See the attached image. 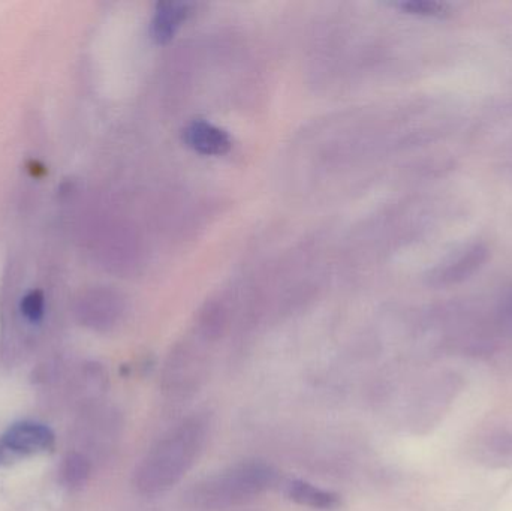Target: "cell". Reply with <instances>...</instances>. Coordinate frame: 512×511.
Returning a JSON list of instances; mask_svg holds the SVG:
<instances>
[{
    "instance_id": "1",
    "label": "cell",
    "mask_w": 512,
    "mask_h": 511,
    "mask_svg": "<svg viewBox=\"0 0 512 511\" xmlns=\"http://www.w3.org/2000/svg\"><path fill=\"white\" fill-rule=\"evenodd\" d=\"M212 429V413L207 410L192 411L174 423L135 467L134 491L144 498L161 497L173 491L206 452Z\"/></svg>"
},
{
    "instance_id": "2",
    "label": "cell",
    "mask_w": 512,
    "mask_h": 511,
    "mask_svg": "<svg viewBox=\"0 0 512 511\" xmlns=\"http://www.w3.org/2000/svg\"><path fill=\"white\" fill-rule=\"evenodd\" d=\"M280 473L259 458L242 459L227 465L183 492L182 501L194 511H225L248 506L280 486Z\"/></svg>"
},
{
    "instance_id": "3",
    "label": "cell",
    "mask_w": 512,
    "mask_h": 511,
    "mask_svg": "<svg viewBox=\"0 0 512 511\" xmlns=\"http://www.w3.org/2000/svg\"><path fill=\"white\" fill-rule=\"evenodd\" d=\"M53 446L54 435L47 426L17 423L0 438V467H8L26 456L47 452Z\"/></svg>"
},
{
    "instance_id": "4",
    "label": "cell",
    "mask_w": 512,
    "mask_h": 511,
    "mask_svg": "<svg viewBox=\"0 0 512 511\" xmlns=\"http://www.w3.org/2000/svg\"><path fill=\"white\" fill-rule=\"evenodd\" d=\"M457 392H459V387H457L454 375H442V377L436 378L421 393L420 399L417 401L414 411L415 425L418 428L420 426L427 428V426L438 422L441 414L445 413V410L450 407L451 401L456 398Z\"/></svg>"
},
{
    "instance_id": "5",
    "label": "cell",
    "mask_w": 512,
    "mask_h": 511,
    "mask_svg": "<svg viewBox=\"0 0 512 511\" xmlns=\"http://www.w3.org/2000/svg\"><path fill=\"white\" fill-rule=\"evenodd\" d=\"M282 494L295 506L313 511H339L343 507L342 495L321 488L303 479H288L280 483Z\"/></svg>"
},
{
    "instance_id": "6",
    "label": "cell",
    "mask_w": 512,
    "mask_h": 511,
    "mask_svg": "<svg viewBox=\"0 0 512 511\" xmlns=\"http://www.w3.org/2000/svg\"><path fill=\"white\" fill-rule=\"evenodd\" d=\"M472 452L474 458L484 467H512V429H490L478 438Z\"/></svg>"
},
{
    "instance_id": "7",
    "label": "cell",
    "mask_w": 512,
    "mask_h": 511,
    "mask_svg": "<svg viewBox=\"0 0 512 511\" xmlns=\"http://www.w3.org/2000/svg\"><path fill=\"white\" fill-rule=\"evenodd\" d=\"M185 140L195 152L219 156L230 150L231 140L227 132L207 122H194L185 132Z\"/></svg>"
},
{
    "instance_id": "8",
    "label": "cell",
    "mask_w": 512,
    "mask_h": 511,
    "mask_svg": "<svg viewBox=\"0 0 512 511\" xmlns=\"http://www.w3.org/2000/svg\"><path fill=\"white\" fill-rule=\"evenodd\" d=\"M489 257L484 245H474L465 252L459 255L456 260L451 261L444 270L439 273V284L453 285L465 281L466 278L477 272Z\"/></svg>"
},
{
    "instance_id": "9",
    "label": "cell",
    "mask_w": 512,
    "mask_h": 511,
    "mask_svg": "<svg viewBox=\"0 0 512 511\" xmlns=\"http://www.w3.org/2000/svg\"><path fill=\"white\" fill-rule=\"evenodd\" d=\"M78 317L84 326L96 330L108 329L117 318V308L105 299H87L78 306Z\"/></svg>"
},
{
    "instance_id": "10",
    "label": "cell",
    "mask_w": 512,
    "mask_h": 511,
    "mask_svg": "<svg viewBox=\"0 0 512 511\" xmlns=\"http://www.w3.org/2000/svg\"><path fill=\"white\" fill-rule=\"evenodd\" d=\"M92 470L93 462L89 456L81 452H72L63 461L60 476L69 489H81L89 482Z\"/></svg>"
},
{
    "instance_id": "11",
    "label": "cell",
    "mask_w": 512,
    "mask_h": 511,
    "mask_svg": "<svg viewBox=\"0 0 512 511\" xmlns=\"http://www.w3.org/2000/svg\"><path fill=\"white\" fill-rule=\"evenodd\" d=\"M188 8L185 5H177V3H164L159 5L158 14H156L155 23H153V32L155 38L159 42L168 41L176 32L188 14Z\"/></svg>"
},
{
    "instance_id": "12",
    "label": "cell",
    "mask_w": 512,
    "mask_h": 511,
    "mask_svg": "<svg viewBox=\"0 0 512 511\" xmlns=\"http://www.w3.org/2000/svg\"><path fill=\"white\" fill-rule=\"evenodd\" d=\"M21 314L24 315L29 323H39L44 317L45 299L41 291H30L23 300H21Z\"/></svg>"
},
{
    "instance_id": "13",
    "label": "cell",
    "mask_w": 512,
    "mask_h": 511,
    "mask_svg": "<svg viewBox=\"0 0 512 511\" xmlns=\"http://www.w3.org/2000/svg\"><path fill=\"white\" fill-rule=\"evenodd\" d=\"M403 8L414 12V14L432 15V17H441V15L447 14V8H445V5L435 2L406 3V5H403Z\"/></svg>"
},
{
    "instance_id": "14",
    "label": "cell",
    "mask_w": 512,
    "mask_h": 511,
    "mask_svg": "<svg viewBox=\"0 0 512 511\" xmlns=\"http://www.w3.org/2000/svg\"><path fill=\"white\" fill-rule=\"evenodd\" d=\"M507 312H508V315H510V318L512 320V296H511L510 302H508Z\"/></svg>"
}]
</instances>
